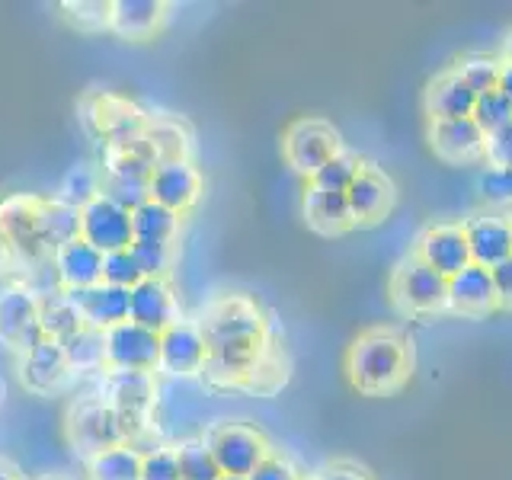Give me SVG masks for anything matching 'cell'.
<instances>
[{
	"mask_svg": "<svg viewBox=\"0 0 512 480\" xmlns=\"http://www.w3.org/2000/svg\"><path fill=\"white\" fill-rule=\"evenodd\" d=\"M346 368H349L352 384H356L359 391L381 394V391L397 388V384L407 378L410 352H407V343L400 340L397 333L372 330V333H365L352 343Z\"/></svg>",
	"mask_w": 512,
	"mask_h": 480,
	"instance_id": "cell-1",
	"label": "cell"
},
{
	"mask_svg": "<svg viewBox=\"0 0 512 480\" xmlns=\"http://www.w3.org/2000/svg\"><path fill=\"white\" fill-rule=\"evenodd\" d=\"M202 336L208 352H263L266 349V320L260 308L244 295H228L205 311Z\"/></svg>",
	"mask_w": 512,
	"mask_h": 480,
	"instance_id": "cell-2",
	"label": "cell"
},
{
	"mask_svg": "<svg viewBox=\"0 0 512 480\" xmlns=\"http://www.w3.org/2000/svg\"><path fill=\"white\" fill-rule=\"evenodd\" d=\"M100 400H106L119 413V420L128 432V442H132L135 432L151 426L154 404H157V381L154 375H141V372H109L103 375Z\"/></svg>",
	"mask_w": 512,
	"mask_h": 480,
	"instance_id": "cell-3",
	"label": "cell"
},
{
	"mask_svg": "<svg viewBox=\"0 0 512 480\" xmlns=\"http://www.w3.org/2000/svg\"><path fill=\"white\" fill-rule=\"evenodd\" d=\"M68 439L74 445V452L80 455H100L112 445H122L128 442V432L119 420V413L112 410L106 400L100 397H90V400H80V404L71 407L68 413Z\"/></svg>",
	"mask_w": 512,
	"mask_h": 480,
	"instance_id": "cell-4",
	"label": "cell"
},
{
	"mask_svg": "<svg viewBox=\"0 0 512 480\" xmlns=\"http://www.w3.org/2000/svg\"><path fill=\"white\" fill-rule=\"evenodd\" d=\"M205 445L212 448L218 471L231 477H250L272 455L263 432L244 423H224L212 429V436L205 439Z\"/></svg>",
	"mask_w": 512,
	"mask_h": 480,
	"instance_id": "cell-5",
	"label": "cell"
},
{
	"mask_svg": "<svg viewBox=\"0 0 512 480\" xmlns=\"http://www.w3.org/2000/svg\"><path fill=\"white\" fill-rule=\"evenodd\" d=\"M391 295L410 314H432L448 304V279L429 269L420 256H410L397 266L391 279Z\"/></svg>",
	"mask_w": 512,
	"mask_h": 480,
	"instance_id": "cell-6",
	"label": "cell"
},
{
	"mask_svg": "<svg viewBox=\"0 0 512 480\" xmlns=\"http://www.w3.org/2000/svg\"><path fill=\"white\" fill-rule=\"evenodd\" d=\"M39 205L42 199H32L26 192L0 199V237L7 240L10 253L26 263H39L48 256L39 228Z\"/></svg>",
	"mask_w": 512,
	"mask_h": 480,
	"instance_id": "cell-7",
	"label": "cell"
},
{
	"mask_svg": "<svg viewBox=\"0 0 512 480\" xmlns=\"http://www.w3.org/2000/svg\"><path fill=\"white\" fill-rule=\"evenodd\" d=\"M282 148L288 167H295L304 176H314L327 160L340 154V135L324 119H298L288 125Z\"/></svg>",
	"mask_w": 512,
	"mask_h": 480,
	"instance_id": "cell-8",
	"label": "cell"
},
{
	"mask_svg": "<svg viewBox=\"0 0 512 480\" xmlns=\"http://www.w3.org/2000/svg\"><path fill=\"white\" fill-rule=\"evenodd\" d=\"M160 356V333L138 327L132 320L106 330V368L109 372L154 375Z\"/></svg>",
	"mask_w": 512,
	"mask_h": 480,
	"instance_id": "cell-9",
	"label": "cell"
},
{
	"mask_svg": "<svg viewBox=\"0 0 512 480\" xmlns=\"http://www.w3.org/2000/svg\"><path fill=\"white\" fill-rule=\"evenodd\" d=\"M80 237L103 256L128 250L135 244L132 212H125L122 205H116L106 196H96L90 205L80 208Z\"/></svg>",
	"mask_w": 512,
	"mask_h": 480,
	"instance_id": "cell-10",
	"label": "cell"
},
{
	"mask_svg": "<svg viewBox=\"0 0 512 480\" xmlns=\"http://www.w3.org/2000/svg\"><path fill=\"white\" fill-rule=\"evenodd\" d=\"M42 340L39 298L26 285L0 288V343L26 352Z\"/></svg>",
	"mask_w": 512,
	"mask_h": 480,
	"instance_id": "cell-11",
	"label": "cell"
},
{
	"mask_svg": "<svg viewBox=\"0 0 512 480\" xmlns=\"http://www.w3.org/2000/svg\"><path fill=\"white\" fill-rule=\"evenodd\" d=\"M208 359V346L205 336L196 324H186V320H176L173 327L160 333V356H157V372L167 375L173 381L199 375Z\"/></svg>",
	"mask_w": 512,
	"mask_h": 480,
	"instance_id": "cell-12",
	"label": "cell"
},
{
	"mask_svg": "<svg viewBox=\"0 0 512 480\" xmlns=\"http://www.w3.org/2000/svg\"><path fill=\"white\" fill-rule=\"evenodd\" d=\"M148 196L151 202L183 215L202 196V176L192 167V160H167V164L154 167L148 180Z\"/></svg>",
	"mask_w": 512,
	"mask_h": 480,
	"instance_id": "cell-13",
	"label": "cell"
},
{
	"mask_svg": "<svg viewBox=\"0 0 512 480\" xmlns=\"http://www.w3.org/2000/svg\"><path fill=\"white\" fill-rule=\"evenodd\" d=\"M416 256L445 279H452L455 272L471 266L468 237H464L461 224H432V228H426L420 244H416Z\"/></svg>",
	"mask_w": 512,
	"mask_h": 480,
	"instance_id": "cell-14",
	"label": "cell"
},
{
	"mask_svg": "<svg viewBox=\"0 0 512 480\" xmlns=\"http://www.w3.org/2000/svg\"><path fill=\"white\" fill-rule=\"evenodd\" d=\"M128 320L154 333L176 324V295L167 279H141L128 292Z\"/></svg>",
	"mask_w": 512,
	"mask_h": 480,
	"instance_id": "cell-15",
	"label": "cell"
},
{
	"mask_svg": "<svg viewBox=\"0 0 512 480\" xmlns=\"http://www.w3.org/2000/svg\"><path fill=\"white\" fill-rule=\"evenodd\" d=\"M461 228L468 237L471 263L493 269L512 256V224L506 215H474Z\"/></svg>",
	"mask_w": 512,
	"mask_h": 480,
	"instance_id": "cell-16",
	"label": "cell"
},
{
	"mask_svg": "<svg viewBox=\"0 0 512 480\" xmlns=\"http://www.w3.org/2000/svg\"><path fill=\"white\" fill-rule=\"evenodd\" d=\"M71 375L68 356H64V346L55 340H42L20 352V381L26 384V391L32 394H52L61 388V381Z\"/></svg>",
	"mask_w": 512,
	"mask_h": 480,
	"instance_id": "cell-17",
	"label": "cell"
},
{
	"mask_svg": "<svg viewBox=\"0 0 512 480\" xmlns=\"http://www.w3.org/2000/svg\"><path fill=\"white\" fill-rule=\"evenodd\" d=\"M55 263V279L61 285V292H84L103 282V253L90 247L84 237L71 240L61 250L52 253Z\"/></svg>",
	"mask_w": 512,
	"mask_h": 480,
	"instance_id": "cell-18",
	"label": "cell"
},
{
	"mask_svg": "<svg viewBox=\"0 0 512 480\" xmlns=\"http://www.w3.org/2000/svg\"><path fill=\"white\" fill-rule=\"evenodd\" d=\"M90 122L96 125V135L109 141V148H122V144L144 138V128H148L141 109L128 100H119V96H100Z\"/></svg>",
	"mask_w": 512,
	"mask_h": 480,
	"instance_id": "cell-19",
	"label": "cell"
},
{
	"mask_svg": "<svg viewBox=\"0 0 512 480\" xmlns=\"http://www.w3.org/2000/svg\"><path fill=\"white\" fill-rule=\"evenodd\" d=\"M429 141L432 151L442 160H452V164H464V160H477L484 157V141L487 135L480 132V125L464 116V119H442L429 125Z\"/></svg>",
	"mask_w": 512,
	"mask_h": 480,
	"instance_id": "cell-20",
	"label": "cell"
},
{
	"mask_svg": "<svg viewBox=\"0 0 512 480\" xmlns=\"http://www.w3.org/2000/svg\"><path fill=\"white\" fill-rule=\"evenodd\" d=\"M346 202H349L352 224H372L391 212L394 183L384 173L362 167L356 180H352V186L346 189Z\"/></svg>",
	"mask_w": 512,
	"mask_h": 480,
	"instance_id": "cell-21",
	"label": "cell"
},
{
	"mask_svg": "<svg viewBox=\"0 0 512 480\" xmlns=\"http://www.w3.org/2000/svg\"><path fill=\"white\" fill-rule=\"evenodd\" d=\"M496 304H500V298H496L493 272L487 266L471 263L448 279V308L461 314H487Z\"/></svg>",
	"mask_w": 512,
	"mask_h": 480,
	"instance_id": "cell-22",
	"label": "cell"
},
{
	"mask_svg": "<svg viewBox=\"0 0 512 480\" xmlns=\"http://www.w3.org/2000/svg\"><path fill=\"white\" fill-rule=\"evenodd\" d=\"M71 301L77 304L80 317H84V324L93 327V330H112L128 320V292L125 288H116V285H93V288H84V292H68Z\"/></svg>",
	"mask_w": 512,
	"mask_h": 480,
	"instance_id": "cell-23",
	"label": "cell"
},
{
	"mask_svg": "<svg viewBox=\"0 0 512 480\" xmlns=\"http://www.w3.org/2000/svg\"><path fill=\"white\" fill-rule=\"evenodd\" d=\"M167 16L164 0H112L109 7V29L116 32L119 39H151L160 29Z\"/></svg>",
	"mask_w": 512,
	"mask_h": 480,
	"instance_id": "cell-24",
	"label": "cell"
},
{
	"mask_svg": "<svg viewBox=\"0 0 512 480\" xmlns=\"http://www.w3.org/2000/svg\"><path fill=\"white\" fill-rule=\"evenodd\" d=\"M474 103H477V93L464 84V80L458 77V71H448V74L436 77L426 90V112H429L432 122L471 116Z\"/></svg>",
	"mask_w": 512,
	"mask_h": 480,
	"instance_id": "cell-25",
	"label": "cell"
},
{
	"mask_svg": "<svg viewBox=\"0 0 512 480\" xmlns=\"http://www.w3.org/2000/svg\"><path fill=\"white\" fill-rule=\"evenodd\" d=\"M304 218L317 234H343L346 228H352L349 202L343 192H324L308 186V192H304Z\"/></svg>",
	"mask_w": 512,
	"mask_h": 480,
	"instance_id": "cell-26",
	"label": "cell"
},
{
	"mask_svg": "<svg viewBox=\"0 0 512 480\" xmlns=\"http://www.w3.org/2000/svg\"><path fill=\"white\" fill-rule=\"evenodd\" d=\"M39 228H42V244L52 256L64 244L80 237V208L61 202V199H42L39 205Z\"/></svg>",
	"mask_w": 512,
	"mask_h": 480,
	"instance_id": "cell-27",
	"label": "cell"
},
{
	"mask_svg": "<svg viewBox=\"0 0 512 480\" xmlns=\"http://www.w3.org/2000/svg\"><path fill=\"white\" fill-rule=\"evenodd\" d=\"M39 324H42L45 340H55V343H68L77 330L87 327L68 292H55L48 298H39Z\"/></svg>",
	"mask_w": 512,
	"mask_h": 480,
	"instance_id": "cell-28",
	"label": "cell"
},
{
	"mask_svg": "<svg viewBox=\"0 0 512 480\" xmlns=\"http://www.w3.org/2000/svg\"><path fill=\"white\" fill-rule=\"evenodd\" d=\"M144 141H148V148L154 151L157 164H167V160H189L192 135H189V128L176 119H148Z\"/></svg>",
	"mask_w": 512,
	"mask_h": 480,
	"instance_id": "cell-29",
	"label": "cell"
},
{
	"mask_svg": "<svg viewBox=\"0 0 512 480\" xmlns=\"http://www.w3.org/2000/svg\"><path fill=\"white\" fill-rule=\"evenodd\" d=\"M144 455L132 442L112 445L90 458V480H141Z\"/></svg>",
	"mask_w": 512,
	"mask_h": 480,
	"instance_id": "cell-30",
	"label": "cell"
},
{
	"mask_svg": "<svg viewBox=\"0 0 512 480\" xmlns=\"http://www.w3.org/2000/svg\"><path fill=\"white\" fill-rule=\"evenodd\" d=\"M61 346H64V356H68L71 372L96 375V372H103V368H106V333L103 330L84 327Z\"/></svg>",
	"mask_w": 512,
	"mask_h": 480,
	"instance_id": "cell-31",
	"label": "cell"
},
{
	"mask_svg": "<svg viewBox=\"0 0 512 480\" xmlns=\"http://www.w3.org/2000/svg\"><path fill=\"white\" fill-rule=\"evenodd\" d=\"M132 228L135 240H164V244H173L176 231H180V215L148 199L132 212Z\"/></svg>",
	"mask_w": 512,
	"mask_h": 480,
	"instance_id": "cell-32",
	"label": "cell"
},
{
	"mask_svg": "<svg viewBox=\"0 0 512 480\" xmlns=\"http://www.w3.org/2000/svg\"><path fill=\"white\" fill-rule=\"evenodd\" d=\"M176 461H180V480H218L221 471L212 458V448L205 439H183L176 445Z\"/></svg>",
	"mask_w": 512,
	"mask_h": 480,
	"instance_id": "cell-33",
	"label": "cell"
},
{
	"mask_svg": "<svg viewBox=\"0 0 512 480\" xmlns=\"http://www.w3.org/2000/svg\"><path fill=\"white\" fill-rule=\"evenodd\" d=\"M96 196H100V173H96L90 164H74L68 173L61 176V186H58L55 199L68 202L74 208H84Z\"/></svg>",
	"mask_w": 512,
	"mask_h": 480,
	"instance_id": "cell-34",
	"label": "cell"
},
{
	"mask_svg": "<svg viewBox=\"0 0 512 480\" xmlns=\"http://www.w3.org/2000/svg\"><path fill=\"white\" fill-rule=\"evenodd\" d=\"M100 196L122 205L125 212H135L138 205H144L151 199L148 196V180H138V176H116V173H103L100 176Z\"/></svg>",
	"mask_w": 512,
	"mask_h": 480,
	"instance_id": "cell-35",
	"label": "cell"
},
{
	"mask_svg": "<svg viewBox=\"0 0 512 480\" xmlns=\"http://www.w3.org/2000/svg\"><path fill=\"white\" fill-rule=\"evenodd\" d=\"M359 160L352 157V154H336L333 160H327L324 167H320L314 176H311V186L314 189H324V192H343L346 196V189L352 186V180L359 176Z\"/></svg>",
	"mask_w": 512,
	"mask_h": 480,
	"instance_id": "cell-36",
	"label": "cell"
},
{
	"mask_svg": "<svg viewBox=\"0 0 512 480\" xmlns=\"http://www.w3.org/2000/svg\"><path fill=\"white\" fill-rule=\"evenodd\" d=\"M455 71H458V77L464 80V84H468L480 96V93L496 90V84H500L503 61H496L490 55H468V58H461V64Z\"/></svg>",
	"mask_w": 512,
	"mask_h": 480,
	"instance_id": "cell-37",
	"label": "cell"
},
{
	"mask_svg": "<svg viewBox=\"0 0 512 480\" xmlns=\"http://www.w3.org/2000/svg\"><path fill=\"white\" fill-rule=\"evenodd\" d=\"M471 119L480 125V132L490 135L496 132V128H503L512 122V103L506 100V96L500 90H490V93H480L477 103H474V112Z\"/></svg>",
	"mask_w": 512,
	"mask_h": 480,
	"instance_id": "cell-38",
	"label": "cell"
},
{
	"mask_svg": "<svg viewBox=\"0 0 512 480\" xmlns=\"http://www.w3.org/2000/svg\"><path fill=\"white\" fill-rule=\"evenodd\" d=\"M132 253L144 279H167V269L173 266V244H164V240H135Z\"/></svg>",
	"mask_w": 512,
	"mask_h": 480,
	"instance_id": "cell-39",
	"label": "cell"
},
{
	"mask_svg": "<svg viewBox=\"0 0 512 480\" xmlns=\"http://www.w3.org/2000/svg\"><path fill=\"white\" fill-rule=\"evenodd\" d=\"M141 279H144V272L135 260L132 247L103 256V282L106 285H116V288H125V292H132Z\"/></svg>",
	"mask_w": 512,
	"mask_h": 480,
	"instance_id": "cell-40",
	"label": "cell"
},
{
	"mask_svg": "<svg viewBox=\"0 0 512 480\" xmlns=\"http://www.w3.org/2000/svg\"><path fill=\"white\" fill-rule=\"evenodd\" d=\"M109 0H64L61 10L64 16L84 32H100L109 29Z\"/></svg>",
	"mask_w": 512,
	"mask_h": 480,
	"instance_id": "cell-41",
	"label": "cell"
},
{
	"mask_svg": "<svg viewBox=\"0 0 512 480\" xmlns=\"http://www.w3.org/2000/svg\"><path fill=\"white\" fill-rule=\"evenodd\" d=\"M141 480H180V461H176V448L157 445L144 455Z\"/></svg>",
	"mask_w": 512,
	"mask_h": 480,
	"instance_id": "cell-42",
	"label": "cell"
},
{
	"mask_svg": "<svg viewBox=\"0 0 512 480\" xmlns=\"http://www.w3.org/2000/svg\"><path fill=\"white\" fill-rule=\"evenodd\" d=\"M484 160L490 170H512V122L487 135Z\"/></svg>",
	"mask_w": 512,
	"mask_h": 480,
	"instance_id": "cell-43",
	"label": "cell"
},
{
	"mask_svg": "<svg viewBox=\"0 0 512 480\" xmlns=\"http://www.w3.org/2000/svg\"><path fill=\"white\" fill-rule=\"evenodd\" d=\"M480 192H484L487 202L496 205H512V170H484L477 180Z\"/></svg>",
	"mask_w": 512,
	"mask_h": 480,
	"instance_id": "cell-44",
	"label": "cell"
},
{
	"mask_svg": "<svg viewBox=\"0 0 512 480\" xmlns=\"http://www.w3.org/2000/svg\"><path fill=\"white\" fill-rule=\"evenodd\" d=\"M247 480H301L298 471H295V464L288 461V458H276V455H269L260 468H256Z\"/></svg>",
	"mask_w": 512,
	"mask_h": 480,
	"instance_id": "cell-45",
	"label": "cell"
},
{
	"mask_svg": "<svg viewBox=\"0 0 512 480\" xmlns=\"http://www.w3.org/2000/svg\"><path fill=\"white\" fill-rule=\"evenodd\" d=\"M493 285H496V298L500 304H512V256L503 260L500 266H493Z\"/></svg>",
	"mask_w": 512,
	"mask_h": 480,
	"instance_id": "cell-46",
	"label": "cell"
},
{
	"mask_svg": "<svg viewBox=\"0 0 512 480\" xmlns=\"http://www.w3.org/2000/svg\"><path fill=\"white\" fill-rule=\"evenodd\" d=\"M317 480H368L359 468H349V464H333Z\"/></svg>",
	"mask_w": 512,
	"mask_h": 480,
	"instance_id": "cell-47",
	"label": "cell"
},
{
	"mask_svg": "<svg viewBox=\"0 0 512 480\" xmlns=\"http://www.w3.org/2000/svg\"><path fill=\"white\" fill-rule=\"evenodd\" d=\"M496 90H500L506 100L512 103V64L503 61V71H500V84H496Z\"/></svg>",
	"mask_w": 512,
	"mask_h": 480,
	"instance_id": "cell-48",
	"label": "cell"
},
{
	"mask_svg": "<svg viewBox=\"0 0 512 480\" xmlns=\"http://www.w3.org/2000/svg\"><path fill=\"white\" fill-rule=\"evenodd\" d=\"M0 480H23V477H20V468H16L13 461L0 458Z\"/></svg>",
	"mask_w": 512,
	"mask_h": 480,
	"instance_id": "cell-49",
	"label": "cell"
},
{
	"mask_svg": "<svg viewBox=\"0 0 512 480\" xmlns=\"http://www.w3.org/2000/svg\"><path fill=\"white\" fill-rule=\"evenodd\" d=\"M10 260H13V253H10V247H7V240L0 237V272H7Z\"/></svg>",
	"mask_w": 512,
	"mask_h": 480,
	"instance_id": "cell-50",
	"label": "cell"
},
{
	"mask_svg": "<svg viewBox=\"0 0 512 480\" xmlns=\"http://www.w3.org/2000/svg\"><path fill=\"white\" fill-rule=\"evenodd\" d=\"M506 64H512V36L506 39V58H503Z\"/></svg>",
	"mask_w": 512,
	"mask_h": 480,
	"instance_id": "cell-51",
	"label": "cell"
},
{
	"mask_svg": "<svg viewBox=\"0 0 512 480\" xmlns=\"http://www.w3.org/2000/svg\"><path fill=\"white\" fill-rule=\"evenodd\" d=\"M218 480H247V477H231V474H221Z\"/></svg>",
	"mask_w": 512,
	"mask_h": 480,
	"instance_id": "cell-52",
	"label": "cell"
},
{
	"mask_svg": "<svg viewBox=\"0 0 512 480\" xmlns=\"http://www.w3.org/2000/svg\"><path fill=\"white\" fill-rule=\"evenodd\" d=\"M45 480H71V477H45Z\"/></svg>",
	"mask_w": 512,
	"mask_h": 480,
	"instance_id": "cell-53",
	"label": "cell"
},
{
	"mask_svg": "<svg viewBox=\"0 0 512 480\" xmlns=\"http://www.w3.org/2000/svg\"><path fill=\"white\" fill-rule=\"evenodd\" d=\"M509 224H512V212H509Z\"/></svg>",
	"mask_w": 512,
	"mask_h": 480,
	"instance_id": "cell-54",
	"label": "cell"
}]
</instances>
